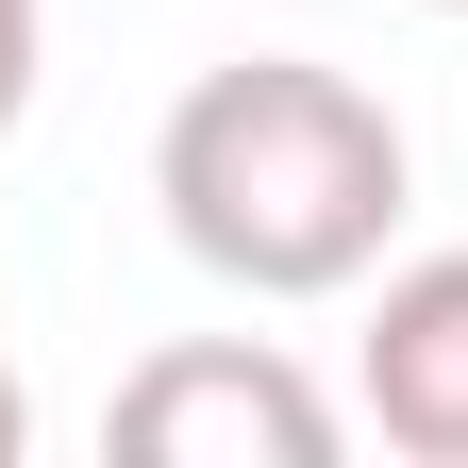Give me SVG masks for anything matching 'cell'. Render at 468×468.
Masks as SVG:
<instances>
[{"label": "cell", "instance_id": "5b68a950", "mask_svg": "<svg viewBox=\"0 0 468 468\" xmlns=\"http://www.w3.org/2000/svg\"><path fill=\"white\" fill-rule=\"evenodd\" d=\"M17 435H34V401H17V351H0V468H17Z\"/></svg>", "mask_w": 468, "mask_h": 468}, {"label": "cell", "instance_id": "6da1fadb", "mask_svg": "<svg viewBox=\"0 0 468 468\" xmlns=\"http://www.w3.org/2000/svg\"><path fill=\"white\" fill-rule=\"evenodd\" d=\"M151 201H167V234H185L218 284L335 302V284L385 268L401 201H419V151H401V117L351 68H318V50H234V68H201L167 101Z\"/></svg>", "mask_w": 468, "mask_h": 468}, {"label": "cell", "instance_id": "3957f363", "mask_svg": "<svg viewBox=\"0 0 468 468\" xmlns=\"http://www.w3.org/2000/svg\"><path fill=\"white\" fill-rule=\"evenodd\" d=\"M351 401H368V435H385V452L468 468V251L385 268L368 335H351Z\"/></svg>", "mask_w": 468, "mask_h": 468}, {"label": "cell", "instance_id": "8992f818", "mask_svg": "<svg viewBox=\"0 0 468 468\" xmlns=\"http://www.w3.org/2000/svg\"><path fill=\"white\" fill-rule=\"evenodd\" d=\"M435 17H468V0H435Z\"/></svg>", "mask_w": 468, "mask_h": 468}, {"label": "cell", "instance_id": "277c9868", "mask_svg": "<svg viewBox=\"0 0 468 468\" xmlns=\"http://www.w3.org/2000/svg\"><path fill=\"white\" fill-rule=\"evenodd\" d=\"M34 50H50V0H0V134L34 117Z\"/></svg>", "mask_w": 468, "mask_h": 468}, {"label": "cell", "instance_id": "7a4b0ae2", "mask_svg": "<svg viewBox=\"0 0 468 468\" xmlns=\"http://www.w3.org/2000/svg\"><path fill=\"white\" fill-rule=\"evenodd\" d=\"M117 452L134 468H335V401L268 335H185L117 385Z\"/></svg>", "mask_w": 468, "mask_h": 468}]
</instances>
